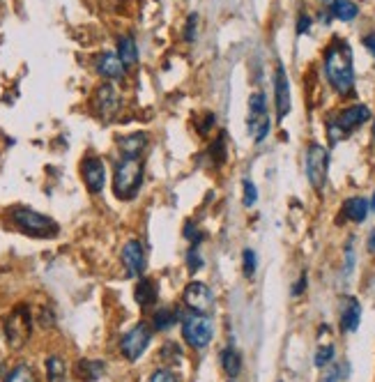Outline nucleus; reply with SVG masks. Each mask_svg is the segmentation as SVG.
<instances>
[{
  "label": "nucleus",
  "instance_id": "40",
  "mask_svg": "<svg viewBox=\"0 0 375 382\" xmlns=\"http://www.w3.org/2000/svg\"><path fill=\"white\" fill-rule=\"evenodd\" d=\"M212 124H216V115L210 113V115H207V122L199 127V132H201V134H210V127H212Z\"/></svg>",
  "mask_w": 375,
  "mask_h": 382
},
{
  "label": "nucleus",
  "instance_id": "34",
  "mask_svg": "<svg viewBox=\"0 0 375 382\" xmlns=\"http://www.w3.org/2000/svg\"><path fill=\"white\" fill-rule=\"evenodd\" d=\"M186 265H189V270H191V272H199V270H203V256H201L199 249H196V247H191V249H189V253H186Z\"/></svg>",
  "mask_w": 375,
  "mask_h": 382
},
{
  "label": "nucleus",
  "instance_id": "9",
  "mask_svg": "<svg viewBox=\"0 0 375 382\" xmlns=\"http://www.w3.org/2000/svg\"><path fill=\"white\" fill-rule=\"evenodd\" d=\"M5 336L7 344L12 348H21L28 336H31V316H28V309L19 307L12 316L5 320Z\"/></svg>",
  "mask_w": 375,
  "mask_h": 382
},
{
  "label": "nucleus",
  "instance_id": "6",
  "mask_svg": "<svg viewBox=\"0 0 375 382\" xmlns=\"http://www.w3.org/2000/svg\"><path fill=\"white\" fill-rule=\"evenodd\" d=\"M307 178L309 184L315 191H322L324 184H327V171H329V150L324 145L311 143L307 150Z\"/></svg>",
  "mask_w": 375,
  "mask_h": 382
},
{
  "label": "nucleus",
  "instance_id": "10",
  "mask_svg": "<svg viewBox=\"0 0 375 382\" xmlns=\"http://www.w3.org/2000/svg\"><path fill=\"white\" fill-rule=\"evenodd\" d=\"M81 175L90 193H102L106 184V164L100 156H85L81 161Z\"/></svg>",
  "mask_w": 375,
  "mask_h": 382
},
{
  "label": "nucleus",
  "instance_id": "44",
  "mask_svg": "<svg viewBox=\"0 0 375 382\" xmlns=\"http://www.w3.org/2000/svg\"><path fill=\"white\" fill-rule=\"evenodd\" d=\"M373 139H375V120H373Z\"/></svg>",
  "mask_w": 375,
  "mask_h": 382
},
{
  "label": "nucleus",
  "instance_id": "37",
  "mask_svg": "<svg viewBox=\"0 0 375 382\" xmlns=\"http://www.w3.org/2000/svg\"><path fill=\"white\" fill-rule=\"evenodd\" d=\"M311 26H313V18L309 14H300L297 18V35H304V33H309L311 31Z\"/></svg>",
  "mask_w": 375,
  "mask_h": 382
},
{
  "label": "nucleus",
  "instance_id": "41",
  "mask_svg": "<svg viewBox=\"0 0 375 382\" xmlns=\"http://www.w3.org/2000/svg\"><path fill=\"white\" fill-rule=\"evenodd\" d=\"M366 251L371 253V256H375V228L369 233V238H366Z\"/></svg>",
  "mask_w": 375,
  "mask_h": 382
},
{
  "label": "nucleus",
  "instance_id": "5",
  "mask_svg": "<svg viewBox=\"0 0 375 382\" xmlns=\"http://www.w3.org/2000/svg\"><path fill=\"white\" fill-rule=\"evenodd\" d=\"M182 336L194 350H203L212 344L214 336V320L203 313H194L182 320Z\"/></svg>",
  "mask_w": 375,
  "mask_h": 382
},
{
  "label": "nucleus",
  "instance_id": "2",
  "mask_svg": "<svg viewBox=\"0 0 375 382\" xmlns=\"http://www.w3.org/2000/svg\"><path fill=\"white\" fill-rule=\"evenodd\" d=\"M143 184V166L138 159H120L113 173V191L120 201H132Z\"/></svg>",
  "mask_w": 375,
  "mask_h": 382
},
{
  "label": "nucleus",
  "instance_id": "23",
  "mask_svg": "<svg viewBox=\"0 0 375 382\" xmlns=\"http://www.w3.org/2000/svg\"><path fill=\"white\" fill-rule=\"evenodd\" d=\"M177 318H180V313H177L175 309H171V307H162L159 311H154V318H152L154 329H159V331L171 329V327L175 325V322H177Z\"/></svg>",
  "mask_w": 375,
  "mask_h": 382
},
{
  "label": "nucleus",
  "instance_id": "42",
  "mask_svg": "<svg viewBox=\"0 0 375 382\" xmlns=\"http://www.w3.org/2000/svg\"><path fill=\"white\" fill-rule=\"evenodd\" d=\"M5 378H7V371H5L3 359H0V382H5Z\"/></svg>",
  "mask_w": 375,
  "mask_h": 382
},
{
  "label": "nucleus",
  "instance_id": "4",
  "mask_svg": "<svg viewBox=\"0 0 375 382\" xmlns=\"http://www.w3.org/2000/svg\"><path fill=\"white\" fill-rule=\"evenodd\" d=\"M9 219L19 230L33 235V238H56L58 235V223L31 208H14L9 212Z\"/></svg>",
  "mask_w": 375,
  "mask_h": 382
},
{
  "label": "nucleus",
  "instance_id": "28",
  "mask_svg": "<svg viewBox=\"0 0 375 382\" xmlns=\"http://www.w3.org/2000/svg\"><path fill=\"white\" fill-rule=\"evenodd\" d=\"M242 270L246 279H253L255 272H258V256H255L253 249H244L242 251Z\"/></svg>",
  "mask_w": 375,
  "mask_h": 382
},
{
  "label": "nucleus",
  "instance_id": "35",
  "mask_svg": "<svg viewBox=\"0 0 375 382\" xmlns=\"http://www.w3.org/2000/svg\"><path fill=\"white\" fill-rule=\"evenodd\" d=\"M184 238L191 242V247H199V244L203 242L205 235H203L199 228H194V223L189 221V223H186V226H184Z\"/></svg>",
  "mask_w": 375,
  "mask_h": 382
},
{
  "label": "nucleus",
  "instance_id": "32",
  "mask_svg": "<svg viewBox=\"0 0 375 382\" xmlns=\"http://www.w3.org/2000/svg\"><path fill=\"white\" fill-rule=\"evenodd\" d=\"M242 189H244V198H242V205L244 208H253L255 203H258V189H255V184L246 178L242 182Z\"/></svg>",
  "mask_w": 375,
  "mask_h": 382
},
{
  "label": "nucleus",
  "instance_id": "22",
  "mask_svg": "<svg viewBox=\"0 0 375 382\" xmlns=\"http://www.w3.org/2000/svg\"><path fill=\"white\" fill-rule=\"evenodd\" d=\"M221 368L226 371V376H240V371H242V357H240V352L235 350V348H226L221 350Z\"/></svg>",
  "mask_w": 375,
  "mask_h": 382
},
{
  "label": "nucleus",
  "instance_id": "18",
  "mask_svg": "<svg viewBox=\"0 0 375 382\" xmlns=\"http://www.w3.org/2000/svg\"><path fill=\"white\" fill-rule=\"evenodd\" d=\"M134 297L138 302L141 309H150L157 304V297H159V290H157V283L152 279H141L136 283V290H134Z\"/></svg>",
  "mask_w": 375,
  "mask_h": 382
},
{
  "label": "nucleus",
  "instance_id": "11",
  "mask_svg": "<svg viewBox=\"0 0 375 382\" xmlns=\"http://www.w3.org/2000/svg\"><path fill=\"white\" fill-rule=\"evenodd\" d=\"M274 104H276V120H283L290 113V83L285 67L279 63L274 70Z\"/></svg>",
  "mask_w": 375,
  "mask_h": 382
},
{
  "label": "nucleus",
  "instance_id": "30",
  "mask_svg": "<svg viewBox=\"0 0 375 382\" xmlns=\"http://www.w3.org/2000/svg\"><path fill=\"white\" fill-rule=\"evenodd\" d=\"M348 368H350L348 364H334L324 371L320 382H343L345 378H348Z\"/></svg>",
  "mask_w": 375,
  "mask_h": 382
},
{
  "label": "nucleus",
  "instance_id": "39",
  "mask_svg": "<svg viewBox=\"0 0 375 382\" xmlns=\"http://www.w3.org/2000/svg\"><path fill=\"white\" fill-rule=\"evenodd\" d=\"M364 46H366V51L375 58V33H369V35H364Z\"/></svg>",
  "mask_w": 375,
  "mask_h": 382
},
{
  "label": "nucleus",
  "instance_id": "8",
  "mask_svg": "<svg viewBox=\"0 0 375 382\" xmlns=\"http://www.w3.org/2000/svg\"><path fill=\"white\" fill-rule=\"evenodd\" d=\"M150 341H152V331L150 327L145 325V322H138L136 327H132L127 334L122 336L120 341V350H122V355L130 359V361H136L138 357L143 355V352L147 350V346H150Z\"/></svg>",
  "mask_w": 375,
  "mask_h": 382
},
{
  "label": "nucleus",
  "instance_id": "29",
  "mask_svg": "<svg viewBox=\"0 0 375 382\" xmlns=\"http://www.w3.org/2000/svg\"><path fill=\"white\" fill-rule=\"evenodd\" d=\"M249 129H251V132H253V136H255V143H263V141L270 136L272 120H270L268 115H265V117H260V120H255L253 124H249Z\"/></svg>",
  "mask_w": 375,
  "mask_h": 382
},
{
  "label": "nucleus",
  "instance_id": "33",
  "mask_svg": "<svg viewBox=\"0 0 375 382\" xmlns=\"http://www.w3.org/2000/svg\"><path fill=\"white\" fill-rule=\"evenodd\" d=\"M196 31H199V14H189L184 23V42H194Z\"/></svg>",
  "mask_w": 375,
  "mask_h": 382
},
{
  "label": "nucleus",
  "instance_id": "25",
  "mask_svg": "<svg viewBox=\"0 0 375 382\" xmlns=\"http://www.w3.org/2000/svg\"><path fill=\"white\" fill-rule=\"evenodd\" d=\"M268 115V100H265L263 92H255L251 95L249 100V124H253L255 120H260V117Z\"/></svg>",
  "mask_w": 375,
  "mask_h": 382
},
{
  "label": "nucleus",
  "instance_id": "19",
  "mask_svg": "<svg viewBox=\"0 0 375 382\" xmlns=\"http://www.w3.org/2000/svg\"><path fill=\"white\" fill-rule=\"evenodd\" d=\"M327 9L334 18H339V21H343V23L354 21L359 14V7H357V3H352V0H334Z\"/></svg>",
  "mask_w": 375,
  "mask_h": 382
},
{
  "label": "nucleus",
  "instance_id": "17",
  "mask_svg": "<svg viewBox=\"0 0 375 382\" xmlns=\"http://www.w3.org/2000/svg\"><path fill=\"white\" fill-rule=\"evenodd\" d=\"M369 212H371V203L366 198H361V196H352V198L343 203V217L354 223H361L369 217Z\"/></svg>",
  "mask_w": 375,
  "mask_h": 382
},
{
  "label": "nucleus",
  "instance_id": "21",
  "mask_svg": "<svg viewBox=\"0 0 375 382\" xmlns=\"http://www.w3.org/2000/svg\"><path fill=\"white\" fill-rule=\"evenodd\" d=\"M76 376L81 382H95L104 376V364L102 361H95V359H83L76 364Z\"/></svg>",
  "mask_w": 375,
  "mask_h": 382
},
{
  "label": "nucleus",
  "instance_id": "45",
  "mask_svg": "<svg viewBox=\"0 0 375 382\" xmlns=\"http://www.w3.org/2000/svg\"><path fill=\"white\" fill-rule=\"evenodd\" d=\"M231 382H233V380H231Z\"/></svg>",
  "mask_w": 375,
  "mask_h": 382
},
{
  "label": "nucleus",
  "instance_id": "12",
  "mask_svg": "<svg viewBox=\"0 0 375 382\" xmlns=\"http://www.w3.org/2000/svg\"><path fill=\"white\" fill-rule=\"evenodd\" d=\"M95 106H97V113H100L104 120H111V117L120 111L122 97L111 83H104L97 87V92H95Z\"/></svg>",
  "mask_w": 375,
  "mask_h": 382
},
{
  "label": "nucleus",
  "instance_id": "36",
  "mask_svg": "<svg viewBox=\"0 0 375 382\" xmlns=\"http://www.w3.org/2000/svg\"><path fill=\"white\" fill-rule=\"evenodd\" d=\"M150 382H177V378L173 376V371L169 368H157L150 376Z\"/></svg>",
  "mask_w": 375,
  "mask_h": 382
},
{
  "label": "nucleus",
  "instance_id": "24",
  "mask_svg": "<svg viewBox=\"0 0 375 382\" xmlns=\"http://www.w3.org/2000/svg\"><path fill=\"white\" fill-rule=\"evenodd\" d=\"M67 376V366H65V359L51 355L46 359V380L48 382H65Z\"/></svg>",
  "mask_w": 375,
  "mask_h": 382
},
{
  "label": "nucleus",
  "instance_id": "20",
  "mask_svg": "<svg viewBox=\"0 0 375 382\" xmlns=\"http://www.w3.org/2000/svg\"><path fill=\"white\" fill-rule=\"evenodd\" d=\"M117 58L125 63V67H134L138 63V48L132 35L117 37Z\"/></svg>",
  "mask_w": 375,
  "mask_h": 382
},
{
  "label": "nucleus",
  "instance_id": "15",
  "mask_svg": "<svg viewBox=\"0 0 375 382\" xmlns=\"http://www.w3.org/2000/svg\"><path fill=\"white\" fill-rule=\"evenodd\" d=\"M361 322V304L354 297H345L341 304V331L352 334Z\"/></svg>",
  "mask_w": 375,
  "mask_h": 382
},
{
  "label": "nucleus",
  "instance_id": "38",
  "mask_svg": "<svg viewBox=\"0 0 375 382\" xmlns=\"http://www.w3.org/2000/svg\"><path fill=\"white\" fill-rule=\"evenodd\" d=\"M307 286H309V277H307V274H302L300 281H297V286H292V297H300L302 292L307 290Z\"/></svg>",
  "mask_w": 375,
  "mask_h": 382
},
{
  "label": "nucleus",
  "instance_id": "7",
  "mask_svg": "<svg viewBox=\"0 0 375 382\" xmlns=\"http://www.w3.org/2000/svg\"><path fill=\"white\" fill-rule=\"evenodd\" d=\"M182 302L186 309H191L194 313H203V316H210L214 309V292L210 286L203 281H191L189 286L182 292Z\"/></svg>",
  "mask_w": 375,
  "mask_h": 382
},
{
  "label": "nucleus",
  "instance_id": "27",
  "mask_svg": "<svg viewBox=\"0 0 375 382\" xmlns=\"http://www.w3.org/2000/svg\"><path fill=\"white\" fill-rule=\"evenodd\" d=\"M5 382H37V378H35V371L28 364H19L9 371Z\"/></svg>",
  "mask_w": 375,
  "mask_h": 382
},
{
  "label": "nucleus",
  "instance_id": "13",
  "mask_svg": "<svg viewBox=\"0 0 375 382\" xmlns=\"http://www.w3.org/2000/svg\"><path fill=\"white\" fill-rule=\"evenodd\" d=\"M122 265L127 270V277H141L145 270V251L138 240H130L122 247Z\"/></svg>",
  "mask_w": 375,
  "mask_h": 382
},
{
  "label": "nucleus",
  "instance_id": "16",
  "mask_svg": "<svg viewBox=\"0 0 375 382\" xmlns=\"http://www.w3.org/2000/svg\"><path fill=\"white\" fill-rule=\"evenodd\" d=\"M117 148L122 152V159H138L141 152L147 148V134H127L122 139H117Z\"/></svg>",
  "mask_w": 375,
  "mask_h": 382
},
{
  "label": "nucleus",
  "instance_id": "31",
  "mask_svg": "<svg viewBox=\"0 0 375 382\" xmlns=\"http://www.w3.org/2000/svg\"><path fill=\"white\" fill-rule=\"evenodd\" d=\"M334 355H337V348H334L332 344L322 346V348H318V352H315V359H313V364L318 366V368L329 366L332 361H334Z\"/></svg>",
  "mask_w": 375,
  "mask_h": 382
},
{
  "label": "nucleus",
  "instance_id": "43",
  "mask_svg": "<svg viewBox=\"0 0 375 382\" xmlns=\"http://www.w3.org/2000/svg\"><path fill=\"white\" fill-rule=\"evenodd\" d=\"M371 212H375V193H373V198H371Z\"/></svg>",
  "mask_w": 375,
  "mask_h": 382
},
{
  "label": "nucleus",
  "instance_id": "14",
  "mask_svg": "<svg viewBox=\"0 0 375 382\" xmlns=\"http://www.w3.org/2000/svg\"><path fill=\"white\" fill-rule=\"evenodd\" d=\"M95 70L100 72V76L111 78V81H120L127 74V67L120 58H117V53H102L95 60Z\"/></svg>",
  "mask_w": 375,
  "mask_h": 382
},
{
  "label": "nucleus",
  "instance_id": "26",
  "mask_svg": "<svg viewBox=\"0 0 375 382\" xmlns=\"http://www.w3.org/2000/svg\"><path fill=\"white\" fill-rule=\"evenodd\" d=\"M210 159L214 166H223L226 159H228V148H226V134L221 132L219 136L214 139L212 148H210Z\"/></svg>",
  "mask_w": 375,
  "mask_h": 382
},
{
  "label": "nucleus",
  "instance_id": "1",
  "mask_svg": "<svg viewBox=\"0 0 375 382\" xmlns=\"http://www.w3.org/2000/svg\"><path fill=\"white\" fill-rule=\"evenodd\" d=\"M324 76L339 95H350L354 87L352 48L345 39H334L324 51Z\"/></svg>",
  "mask_w": 375,
  "mask_h": 382
},
{
  "label": "nucleus",
  "instance_id": "3",
  "mask_svg": "<svg viewBox=\"0 0 375 382\" xmlns=\"http://www.w3.org/2000/svg\"><path fill=\"white\" fill-rule=\"evenodd\" d=\"M371 120V109L366 104H352L348 109H343L334 120L327 124V134H329V143H339L343 136H348L350 132L359 129L361 124H366Z\"/></svg>",
  "mask_w": 375,
  "mask_h": 382
}]
</instances>
